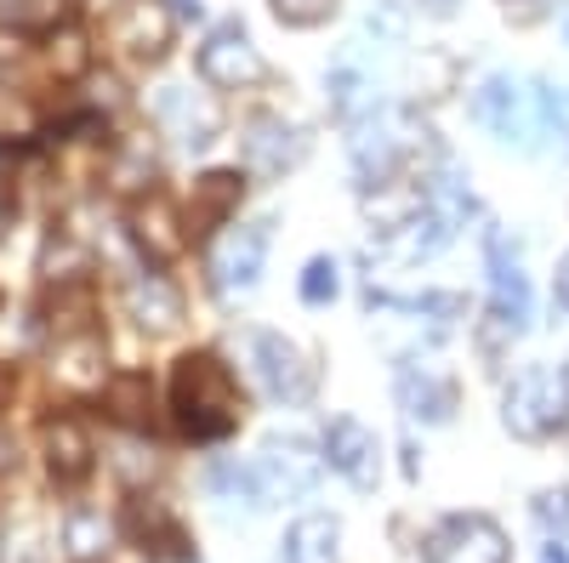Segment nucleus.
Segmentation results:
<instances>
[{"label":"nucleus","mask_w":569,"mask_h":563,"mask_svg":"<svg viewBox=\"0 0 569 563\" xmlns=\"http://www.w3.org/2000/svg\"><path fill=\"white\" fill-rule=\"evenodd\" d=\"M91 433L80 428V421H52V428H46V473H52L58 484H80L86 473H91Z\"/></svg>","instance_id":"f3484780"},{"label":"nucleus","mask_w":569,"mask_h":563,"mask_svg":"<svg viewBox=\"0 0 569 563\" xmlns=\"http://www.w3.org/2000/svg\"><path fill=\"white\" fill-rule=\"evenodd\" d=\"M337 7H342V0H273V18L291 23V29H313V23H325Z\"/></svg>","instance_id":"a878e982"},{"label":"nucleus","mask_w":569,"mask_h":563,"mask_svg":"<svg viewBox=\"0 0 569 563\" xmlns=\"http://www.w3.org/2000/svg\"><path fill=\"white\" fill-rule=\"evenodd\" d=\"M325 461L337 466L353 490H376V479H382V444H376V433L353 415H337L325 428Z\"/></svg>","instance_id":"9d476101"},{"label":"nucleus","mask_w":569,"mask_h":563,"mask_svg":"<svg viewBox=\"0 0 569 563\" xmlns=\"http://www.w3.org/2000/svg\"><path fill=\"white\" fill-rule=\"evenodd\" d=\"M7 58H12V46H0V63H7Z\"/></svg>","instance_id":"c9c22d12"},{"label":"nucleus","mask_w":569,"mask_h":563,"mask_svg":"<svg viewBox=\"0 0 569 563\" xmlns=\"http://www.w3.org/2000/svg\"><path fill=\"white\" fill-rule=\"evenodd\" d=\"M337 291H342V268L330 262V257H313L302 268V302L308 308H325V302H337Z\"/></svg>","instance_id":"393cba45"},{"label":"nucleus","mask_w":569,"mask_h":563,"mask_svg":"<svg viewBox=\"0 0 569 563\" xmlns=\"http://www.w3.org/2000/svg\"><path fill=\"white\" fill-rule=\"evenodd\" d=\"M268 217L262 222H240L228 228L222 240L211 245V285L222 296H251L257 279H262V257H268Z\"/></svg>","instance_id":"423d86ee"},{"label":"nucleus","mask_w":569,"mask_h":563,"mask_svg":"<svg viewBox=\"0 0 569 563\" xmlns=\"http://www.w3.org/2000/svg\"><path fill=\"white\" fill-rule=\"evenodd\" d=\"M472 114H479L501 143L536 149V137L552 131V86H525L512 74H490L472 91Z\"/></svg>","instance_id":"7ed1b4c3"},{"label":"nucleus","mask_w":569,"mask_h":563,"mask_svg":"<svg viewBox=\"0 0 569 563\" xmlns=\"http://www.w3.org/2000/svg\"><path fill=\"white\" fill-rule=\"evenodd\" d=\"M421 7L433 12V18H450V12H456V0H421Z\"/></svg>","instance_id":"473e14b6"},{"label":"nucleus","mask_w":569,"mask_h":563,"mask_svg":"<svg viewBox=\"0 0 569 563\" xmlns=\"http://www.w3.org/2000/svg\"><path fill=\"white\" fill-rule=\"evenodd\" d=\"M399 404H405V415H416V421H427V428H439V421H450L456 415V382H445L439 370H399Z\"/></svg>","instance_id":"2eb2a0df"},{"label":"nucleus","mask_w":569,"mask_h":563,"mask_svg":"<svg viewBox=\"0 0 569 563\" xmlns=\"http://www.w3.org/2000/svg\"><path fill=\"white\" fill-rule=\"evenodd\" d=\"M233 205H240V177L233 171H206L194 182V205H188V228L194 233H211L233 217Z\"/></svg>","instance_id":"6ab92c4d"},{"label":"nucleus","mask_w":569,"mask_h":563,"mask_svg":"<svg viewBox=\"0 0 569 563\" xmlns=\"http://www.w3.org/2000/svg\"><path fill=\"white\" fill-rule=\"evenodd\" d=\"M154 120L177 137L182 149H211V137H217V109L206 98H194L188 86H160L154 91Z\"/></svg>","instance_id":"ddd939ff"},{"label":"nucleus","mask_w":569,"mask_h":563,"mask_svg":"<svg viewBox=\"0 0 569 563\" xmlns=\"http://www.w3.org/2000/svg\"><path fill=\"white\" fill-rule=\"evenodd\" d=\"M337 546H342V524L325 519V512H308L284 535V563H337Z\"/></svg>","instance_id":"aec40b11"},{"label":"nucleus","mask_w":569,"mask_h":563,"mask_svg":"<svg viewBox=\"0 0 569 563\" xmlns=\"http://www.w3.org/2000/svg\"><path fill=\"white\" fill-rule=\"evenodd\" d=\"M569 421V364H530L501 399V428L512 439H552Z\"/></svg>","instance_id":"f03ea898"},{"label":"nucleus","mask_w":569,"mask_h":563,"mask_svg":"<svg viewBox=\"0 0 569 563\" xmlns=\"http://www.w3.org/2000/svg\"><path fill=\"white\" fill-rule=\"evenodd\" d=\"M552 296H558V308L569 313V257L558 262V279H552Z\"/></svg>","instance_id":"7c9ffc66"},{"label":"nucleus","mask_w":569,"mask_h":563,"mask_svg":"<svg viewBox=\"0 0 569 563\" xmlns=\"http://www.w3.org/2000/svg\"><path fill=\"white\" fill-rule=\"evenodd\" d=\"M569 7V0H501V12H507V23H547V18H558Z\"/></svg>","instance_id":"cd10ccee"},{"label":"nucleus","mask_w":569,"mask_h":563,"mask_svg":"<svg viewBox=\"0 0 569 563\" xmlns=\"http://www.w3.org/2000/svg\"><path fill=\"white\" fill-rule=\"evenodd\" d=\"M171 410L177 428L200 444H217L240 428V382L228 375V364L217 353H182L177 375H171Z\"/></svg>","instance_id":"f257e3e1"},{"label":"nucleus","mask_w":569,"mask_h":563,"mask_svg":"<svg viewBox=\"0 0 569 563\" xmlns=\"http://www.w3.org/2000/svg\"><path fill=\"white\" fill-rule=\"evenodd\" d=\"M541 563H569V552H563V546H558V541H552V546H547V552H541Z\"/></svg>","instance_id":"72a5a7b5"},{"label":"nucleus","mask_w":569,"mask_h":563,"mask_svg":"<svg viewBox=\"0 0 569 563\" xmlns=\"http://www.w3.org/2000/svg\"><path fill=\"white\" fill-rule=\"evenodd\" d=\"M330 109H337L348 125H359L365 114L382 109V98L370 91V80H365L359 69H330Z\"/></svg>","instance_id":"412c9836"},{"label":"nucleus","mask_w":569,"mask_h":563,"mask_svg":"<svg viewBox=\"0 0 569 563\" xmlns=\"http://www.w3.org/2000/svg\"><path fill=\"white\" fill-rule=\"evenodd\" d=\"M251 364H257V382L273 404H308L313 388H319V370L313 359L279 331H257L251 336Z\"/></svg>","instance_id":"20e7f679"},{"label":"nucleus","mask_w":569,"mask_h":563,"mask_svg":"<svg viewBox=\"0 0 569 563\" xmlns=\"http://www.w3.org/2000/svg\"><path fill=\"white\" fill-rule=\"evenodd\" d=\"M319 461L325 455H313V444L308 439H284V433H273L268 444H262V484H268V495H308L313 484H319Z\"/></svg>","instance_id":"f8f14e48"},{"label":"nucleus","mask_w":569,"mask_h":563,"mask_svg":"<svg viewBox=\"0 0 569 563\" xmlns=\"http://www.w3.org/2000/svg\"><path fill=\"white\" fill-rule=\"evenodd\" d=\"M131 233H137V245L149 251L154 262H166V257H177L188 245V233H182V222H177L166 194H149V200L131 205Z\"/></svg>","instance_id":"dca6fc26"},{"label":"nucleus","mask_w":569,"mask_h":563,"mask_svg":"<svg viewBox=\"0 0 569 563\" xmlns=\"http://www.w3.org/2000/svg\"><path fill=\"white\" fill-rule=\"evenodd\" d=\"M103 404H109L114 421L142 428V421H149V375H114V382L103 388Z\"/></svg>","instance_id":"4be33fe9"},{"label":"nucleus","mask_w":569,"mask_h":563,"mask_svg":"<svg viewBox=\"0 0 569 563\" xmlns=\"http://www.w3.org/2000/svg\"><path fill=\"white\" fill-rule=\"evenodd\" d=\"M91 7H120V0H91Z\"/></svg>","instance_id":"f704fd0d"},{"label":"nucleus","mask_w":569,"mask_h":563,"mask_svg":"<svg viewBox=\"0 0 569 563\" xmlns=\"http://www.w3.org/2000/svg\"><path fill=\"white\" fill-rule=\"evenodd\" d=\"M262 74H268V63H262V52L251 46V34H246L240 23H222V29L206 34V46H200V80H206V86H217V91H246V86H257Z\"/></svg>","instance_id":"0eeeda50"},{"label":"nucleus","mask_w":569,"mask_h":563,"mask_svg":"<svg viewBox=\"0 0 569 563\" xmlns=\"http://www.w3.org/2000/svg\"><path fill=\"white\" fill-rule=\"evenodd\" d=\"M171 12L177 18H200V0H171Z\"/></svg>","instance_id":"2f4dec72"},{"label":"nucleus","mask_w":569,"mask_h":563,"mask_svg":"<svg viewBox=\"0 0 569 563\" xmlns=\"http://www.w3.org/2000/svg\"><path fill=\"white\" fill-rule=\"evenodd\" d=\"M211 490L228 495V501H246V506H268V484L257 466H240V461H217L211 466Z\"/></svg>","instance_id":"5701e85b"},{"label":"nucleus","mask_w":569,"mask_h":563,"mask_svg":"<svg viewBox=\"0 0 569 563\" xmlns=\"http://www.w3.org/2000/svg\"><path fill=\"white\" fill-rule=\"evenodd\" d=\"M52 69H58V74H80V69H86V46H80L74 34H63V40L52 46Z\"/></svg>","instance_id":"c756f323"},{"label":"nucleus","mask_w":569,"mask_h":563,"mask_svg":"<svg viewBox=\"0 0 569 563\" xmlns=\"http://www.w3.org/2000/svg\"><path fill=\"white\" fill-rule=\"evenodd\" d=\"M240 154H246L251 177H284L308 154V137H302V125H291L284 114H257L246 125V137H240Z\"/></svg>","instance_id":"1a4fd4ad"},{"label":"nucleus","mask_w":569,"mask_h":563,"mask_svg":"<svg viewBox=\"0 0 569 563\" xmlns=\"http://www.w3.org/2000/svg\"><path fill=\"white\" fill-rule=\"evenodd\" d=\"M171 29H177L171 7H160V0H126L120 18L109 23V46L131 63H154V58H166Z\"/></svg>","instance_id":"6e6552de"},{"label":"nucleus","mask_w":569,"mask_h":563,"mask_svg":"<svg viewBox=\"0 0 569 563\" xmlns=\"http://www.w3.org/2000/svg\"><path fill=\"white\" fill-rule=\"evenodd\" d=\"M365 29H370L376 40H388V46H399V40H405V12L393 7V0H382V7H370Z\"/></svg>","instance_id":"c85d7f7f"},{"label":"nucleus","mask_w":569,"mask_h":563,"mask_svg":"<svg viewBox=\"0 0 569 563\" xmlns=\"http://www.w3.org/2000/svg\"><path fill=\"white\" fill-rule=\"evenodd\" d=\"M52 375L69 388V393H91V388H103V342L80 331V336H63L58 342V359H52Z\"/></svg>","instance_id":"a211bd4d"},{"label":"nucleus","mask_w":569,"mask_h":563,"mask_svg":"<svg viewBox=\"0 0 569 563\" xmlns=\"http://www.w3.org/2000/svg\"><path fill=\"white\" fill-rule=\"evenodd\" d=\"M126 308H131V319L149 336H171L177 324H182V291L171 285L166 273H137L131 285H126Z\"/></svg>","instance_id":"4468645a"},{"label":"nucleus","mask_w":569,"mask_h":563,"mask_svg":"<svg viewBox=\"0 0 569 563\" xmlns=\"http://www.w3.org/2000/svg\"><path fill=\"white\" fill-rule=\"evenodd\" d=\"M536 524H541L552 541L569 535V490H541V495H536Z\"/></svg>","instance_id":"bb28decb"},{"label":"nucleus","mask_w":569,"mask_h":563,"mask_svg":"<svg viewBox=\"0 0 569 563\" xmlns=\"http://www.w3.org/2000/svg\"><path fill=\"white\" fill-rule=\"evenodd\" d=\"M63 0H0V29H52Z\"/></svg>","instance_id":"b1692460"},{"label":"nucleus","mask_w":569,"mask_h":563,"mask_svg":"<svg viewBox=\"0 0 569 563\" xmlns=\"http://www.w3.org/2000/svg\"><path fill=\"white\" fill-rule=\"evenodd\" d=\"M126 535L149 552V557H171V563H188L194 557V541H188V530L177 524V512L154 495H131L126 501Z\"/></svg>","instance_id":"9b49d317"},{"label":"nucleus","mask_w":569,"mask_h":563,"mask_svg":"<svg viewBox=\"0 0 569 563\" xmlns=\"http://www.w3.org/2000/svg\"><path fill=\"white\" fill-rule=\"evenodd\" d=\"M421 557L427 563H507V535L485 512H456V519L427 530Z\"/></svg>","instance_id":"39448f33"}]
</instances>
